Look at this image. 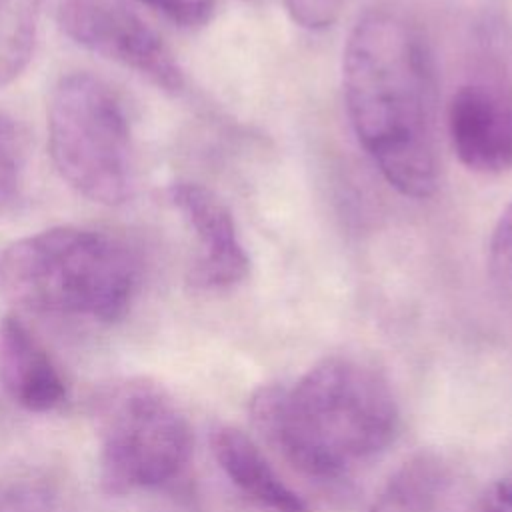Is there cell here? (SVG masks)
<instances>
[{"mask_svg":"<svg viewBox=\"0 0 512 512\" xmlns=\"http://www.w3.org/2000/svg\"><path fill=\"white\" fill-rule=\"evenodd\" d=\"M472 512H512V472L494 480Z\"/></svg>","mask_w":512,"mask_h":512,"instance_id":"ac0fdd59","label":"cell"},{"mask_svg":"<svg viewBox=\"0 0 512 512\" xmlns=\"http://www.w3.org/2000/svg\"><path fill=\"white\" fill-rule=\"evenodd\" d=\"M180 26H202L212 18L214 0H138Z\"/></svg>","mask_w":512,"mask_h":512,"instance_id":"e0dca14e","label":"cell"},{"mask_svg":"<svg viewBox=\"0 0 512 512\" xmlns=\"http://www.w3.org/2000/svg\"><path fill=\"white\" fill-rule=\"evenodd\" d=\"M42 0H0V86L28 66L40 20Z\"/></svg>","mask_w":512,"mask_h":512,"instance_id":"7c38bea8","label":"cell"},{"mask_svg":"<svg viewBox=\"0 0 512 512\" xmlns=\"http://www.w3.org/2000/svg\"><path fill=\"white\" fill-rule=\"evenodd\" d=\"M344 0H284L290 18L308 30H322L336 22Z\"/></svg>","mask_w":512,"mask_h":512,"instance_id":"2e32d148","label":"cell"},{"mask_svg":"<svg viewBox=\"0 0 512 512\" xmlns=\"http://www.w3.org/2000/svg\"><path fill=\"white\" fill-rule=\"evenodd\" d=\"M58 22L86 50L130 68L162 90L182 88L184 76L174 54L126 0H62Z\"/></svg>","mask_w":512,"mask_h":512,"instance_id":"8992f818","label":"cell"},{"mask_svg":"<svg viewBox=\"0 0 512 512\" xmlns=\"http://www.w3.org/2000/svg\"><path fill=\"white\" fill-rule=\"evenodd\" d=\"M0 512H66L62 484L40 466L8 470L0 476Z\"/></svg>","mask_w":512,"mask_h":512,"instance_id":"4fadbf2b","label":"cell"},{"mask_svg":"<svg viewBox=\"0 0 512 512\" xmlns=\"http://www.w3.org/2000/svg\"><path fill=\"white\" fill-rule=\"evenodd\" d=\"M0 388L16 406L34 414L58 410L70 394L56 358L16 314L0 318Z\"/></svg>","mask_w":512,"mask_h":512,"instance_id":"9c48e42d","label":"cell"},{"mask_svg":"<svg viewBox=\"0 0 512 512\" xmlns=\"http://www.w3.org/2000/svg\"><path fill=\"white\" fill-rule=\"evenodd\" d=\"M344 100L362 148L400 194L436 190V70L420 22L376 6L352 28L342 62Z\"/></svg>","mask_w":512,"mask_h":512,"instance_id":"6da1fadb","label":"cell"},{"mask_svg":"<svg viewBox=\"0 0 512 512\" xmlns=\"http://www.w3.org/2000/svg\"><path fill=\"white\" fill-rule=\"evenodd\" d=\"M168 196L198 240L188 284L196 290H222L242 282L248 274V256L226 204L196 182H174Z\"/></svg>","mask_w":512,"mask_h":512,"instance_id":"52a82bcc","label":"cell"},{"mask_svg":"<svg viewBox=\"0 0 512 512\" xmlns=\"http://www.w3.org/2000/svg\"><path fill=\"white\" fill-rule=\"evenodd\" d=\"M488 272L496 296L512 318V202L500 214L488 254Z\"/></svg>","mask_w":512,"mask_h":512,"instance_id":"9a60e30c","label":"cell"},{"mask_svg":"<svg viewBox=\"0 0 512 512\" xmlns=\"http://www.w3.org/2000/svg\"><path fill=\"white\" fill-rule=\"evenodd\" d=\"M464 480L440 454L422 450L386 480L368 512H472Z\"/></svg>","mask_w":512,"mask_h":512,"instance_id":"30bf717a","label":"cell"},{"mask_svg":"<svg viewBox=\"0 0 512 512\" xmlns=\"http://www.w3.org/2000/svg\"><path fill=\"white\" fill-rule=\"evenodd\" d=\"M448 130L466 168L482 174L512 168V90L498 82L460 86L450 100Z\"/></svg>","mask_w":512,"mask_h":512,"instance_id":"ba28073f","label":"cell"},{"mask_svg":"<svg viewBox=\"0 0 512 512\" xmlns=\"http://www.w3.org/2000/svg\"><path fill=\"white\" fill-rule=\"evenodd\" d=\"M212 454L230 484L266 512H312L272 468L260 446L240 428L220 426L210 438Z\"/></svg>","mask_w":512,"mask_h":512,"instance_id":"8fae6325","label":"cell"},{"mask_svg":"<svg viewBox=\"0 0 512 512\" xmlns=\"http://www.w3.org/2000/svg\"><path fill=\"white\" fill-rule=\"evenodd\" d=\"M258 432L302 474L336 480L384 452L400 428L388 378L354 356H328L290 386L250 398Z\"/></svg>","mask_w":512,"mask_h":512,"instance_id":"7a4b0ae2","label":"cell"},{"mask_svg":"<svg viewBox=\"0 0 512 512\" xmlns=\"http://www.w3.org/2000/svg\"><path fill=\"white\" fill-rule=\"evenodd\" d=\"M48 146L60 176L84 198L120 206L136 188L130 122L118 94L88 72L62 76L48 102Z\"/></svg>","mask_w":512,"mask_h":512,"instance_id":"5b68a950","label":"cell"},{"mask_svg":"<svg viewBox=\"0 0 512 512\" xmlns=\"http://www.w3.org/2000/svg\"><path fill=\"white\" fill-rule=\"evenodd\" d=\"M98 478L110 496L160 490L190 466L194 434L174 396L152 378H120L92 398Z\"/></svg>","mask_w":512,"mask_h":512,"instance_id":"277c9868","label":"cell"},{"mask_svg":"<svg viewBox=\"0 0 512 512\" xmlns=\"http://www.w3.org/2000/svg\"><path fill=\"white\" fill-rule=\"evenodd\" d=\"M28 142L18 122L0 112V212L16 206L24 194Z\"/></svg>","mask_w":512,"mask_h":512,"instance_id":"5bb4252c","label":"cell"},{"mask_svg":"<svg viewBox=\"0 0 512 512\" xmlns=\"http://www.w3.org/2000/svg\"><path fill=\"white\" fill-rule=\"evenodd\" d=\"M140 258L116 234L58 226L0 246V292L52 316L114 324L140 286Z\"/></svg>","mask_w":512,"mask_h":512,"instance_id":"3957f363","label":"cell"}]
</instances>
